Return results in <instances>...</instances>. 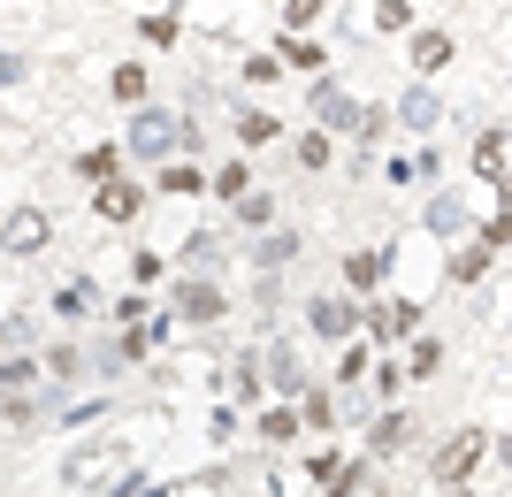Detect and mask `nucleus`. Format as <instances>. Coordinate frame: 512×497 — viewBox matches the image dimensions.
<instances>
[{
    "label": "nucleus",
    "instance_id": "obj_28",
    "mask_svg": "<svg viewBox=\"0 0 512 497\" xmlns=\"http://www.w3.org/2000/svg\"><path fill=\"white\" fill-rule=\"evenodd\" d=\"M444 360H451V345L421 329V337L406 345V383H436V375H444Z\"/></svg>",
    "mask_w": 512,
    "mask_h": 497
},
{
    "label": "nucleus",
    "instance_id": "obj_3",
    "mask_svg": "<svg viewBox=\"0 0 512 497\" xmlns=\"http://www.w3.org/2000/svg\"><path fill=\"white\" fill-rule=\"evenodd\" d=\"M169 314H176V322H192V329H222L237 314V299H230V283H222V276H176L169 283Z\"/></svg>",
    "mask_w": 512,
    "mask_h": 497
},
{
    "label": "nucleus",
    "instance_id": "obj_38",
    "mask_svg": "<svg viewBox=\"0 0 512 497\" xmlns=\"http://www.w3.org/2000/svg\"><path fill=\"white\" fill-rule=\"evenodd\" d=\"M138 39L146 46H176L184 39V16H169V8H161V16H138Z\"/></svg>",
    "mask_w": 512,
    "mask_h": 497
},
{
    "label": "nucleus",
    "instance_id": "obj_14",
    "mask_svg": "<svg viewBox=\"0 0 512 497\" xmlns=\"http://www.w3.org/2000/svg\"><path fill=\"white\" fill-rule=\"evenodd\" d=\"M245 436H253V444H260V452H291V444H299V406H276V398H268V406H260L253 413V429H245Z\"/></svg>",
    "mask_w": 512,
    "mask_h": 497
},
{
    "label": "nucleus",
    "instance_id": "obj_15",
    "mask_svg": "<svg viewBox=\"0 0 512 497\" xmlns=\"http://www.w3.org/2000/svg\"><path fill=\"white\" fill-rule=\"evenodd\" d=\"M436 115H444V100H436V85H421V77L390 100V123L398 130H436Z\"/></svg>",
    "mask_w": 512,
    "mask_h": 497
},
{
    "label": "nucleus",
    "instance_id": "obj_1",
    "mask_svg": "<svg viewBox=\"0 0 512 497\" xmlns=\"http://www.w3.org/2000/svg\"><path fill=\"white\" fill-rule=\"evenodd\" d=\"M482 459H490V429L467 421V429H451L444 444L428 452V482H436V490H467V482L482 475Z\"/></svg>",
    "mask_w": 512,
    "mask_h": 497
},
{
    "label": "nucleus",
    "instance_id": "obj_42",
    "mask_svg": "<svg viewBox=\"0 0 512 497\" xmlns=\"http://www.w3.org/2000/svg\"><path fill=\"white\" fill-rule=\"evenodd\" d=\"M237 429H245V421H237V406H214V413H207V436H214V444H237Z\"/></svg>",
    "mask_w": 512,
    "mask_h": 497
},
{
    "label": "nucleus",
    "instance_id": "obj_18",
    "mask_svg": "<svg viewBox=\"0 0 512 497\" xmlns=\"http://www.w3.org/2000/svg\"><path fill=\"white\" fill-rule=\"evenodd\" d=\"M230 222H237V230H253V238H260V230H276V222H283V199L268 192V184H253V192H245V199H230Z\"/></svg>",
    "mask_w": 512,
    "mask_h": 497
},
{
    "label": "nucleus",
    "instance_id": "obj_37",
    "mask_svg": "<svg viewBox=\"0 0 512 497\" xmlns=\"http://www.w3.org/2000/svg\"><path fill=\"white\" fill-rule=\"evenodd\" d=\"M0 345H8V352H31V345H39V314H31V306H16V314L0 322Z\"/></svg>",
    "mask_w": 512,
    "mask_h": 497
},
{
    "label": "nucleus",
    "instance_id": "obj_23",
    "mask_svg": "<svg viewBox=\"0 0 512 497\" xmlns=\"http://www.w3.org/2000/svg\"><path fill=\"white\" fill-rule=\"evenodd\" d=\"M207 192V169L199 161H161L153 169V199H199Z\"/></svg>",
    "mask_w": 512,
    "mask_h": 497
},
{
    "label": "nucleus",
    "instance_id": "obj_17",
    "mask_svg": "<svg viewBox=\"0 0 512 497\" xmlns=\"http://www.w3.org/2000/svg\"><path fill=\"white\" fill-rule=\"evenodd\" d=\"M222 390H230V406H268V375H260V352H237L230 375H222Z\"/></svg>",
    "mask_w": 512,
    "mask_h": 497
},
{
    "label": "nucleus",
    "instance_id": "obj_30",
    "mask_svg": "<svg viewBox=\"0 0 512 497\" xmlns=\"http://www.w3.org/2000/svg\"><path fill=\"white\" fill-rule=\"evenodd\" d=\"M367 390H375V406H398V398H406V360H398V352H375Z\"/></svg>",
    "mask_w": 512,
    "mask_h": 497
},
{
    "label": "nucleus",
    "instance_id": "obj_48",
    "mask_svg": "<svg viewBox=\"0 0 512 497\" xmlns=\"http://www.w3.org/2000/svg\"><path fill=\"white\" fill-rule=\"evenodd\" d=\"M505 138H512V130H505Z\"/></svg>",
    "mask_w": 512,
    "mask_h": 497
},
{
    "label": "nucleus",
    "instance_id": "obj_33",
    "mask_svg": "<svg viewBox=\"0 0 512 497\" xmlns=\"http://www.w3.org/2000/svg\"><path fill=\"white\" fill-rule=\"evenodd\" d=\"M352 138H360V146H390V138H398V123H390V100H367V108L352 115Z\"/></svg>",
    "mask_w": 512,
    "mask_h": 497
},
{
    "label": "nucleus",
    "instance_id": "obj_40",
    "mask_svg": "<svg viewBox=\"0 0 512 497\" xmlns=\"http://www.w3.org/2000/svg\"><path fill=\"white\" fill-rule=\"evenodd\" d=\"M161 276H169V260L153 253V245H146V253H130V283H138V291H146V283H161Z\"/></svg>",
    "mask_w": 512,
    "mask_h": 497
},
{
    "label": "nucleus",
    "instance_id": "obj_35",
    "mask_svg": "<svg viewBox=\"0 0 512 497\" xmlns=\"http://www.w3.org/2000/svg\"><path fill=\"white\" fill-rule=\"evenodd\" d=\"M428 230H436V238H459V230H467V207H459V192H436L428 199Z\"/></svg>",
    "mask_w": 512,
    "mask_h": 497
},
{
    "label": "nucleus",
    "instance_id": "obj_5",
    "mask_svg": "<svg viewBox=\"0 0 512 497\" xmlns=\"http://www.w3.org/2000/svg\"><path fill=\"white\" fill-rule=\"evenodd\" d=\"M176 123H184V115H169V108H138L130 115V130H123V161H146V169H161V161H169L176 153Z\"/></svg>",
    "mask_w": 512,
    "mask_h": 497
},
{
    "label": "nucleus",
    "instance_id": "obj_27",
    "mask_svg": "<svg viewBox=\"0 0 512 497\" xmlns=\"http://www.w3.org/2000/svg\"><path fill=\"white\" fill-rule=\"evenodd\" d=\"M107 459H115V452L92 436V444H77V452L62 459V482H69V490H85V482H92V497H100V467H107Z\"/></svg>",
    "mask_w": 512,
    "mask_h": 497
},
{
    "label": "nucleus",
    "instance_id": "obj_10",
    "mask_svg": "<svg viewBox=\"0 0 512 497\" xmlns=\"http://www.w3.org/2000/svg\"><path fill=\"white\" fill-rule=\"evenodd\" d=\"M291 260H306V238L291 222H276V230H260V238L245 245V268H253V276H283Z\"/></svg>",
    "mask_w": 512,
    "mask_h": 497
},
{
    "label": "nucleus",
    "instance_id": "obj_41",
    "mask_svg": "<svg viewBox=\"0 0 512 497\" xmlns=\"http://www.w3.org/2000/svg\"><path fill=\"white\" fill-rule=\"evenodd\" d=\"M375 31H413V0H375Z\"/></svg>",
    "mask_w": 512,
    "mask_h": 497
},
{
    "label": "nucleus",
    "instance_id": "obj_9",
    "mask_svg": "<svg viewBox=\"0 0 512 497\" xmlns=\"http://www.w3.org/2000/svg\"><path fill=\"white\" fill-rule=\"evenodd\" d=\"M46 238H54L46 207H8V215H0V253H8V260H31V253H46Z\"/></svg>",
    "mask_w": 512,
    "mask_h": 497
},
{
    "label": "nucleus",
    "instance_id": "obj_6",
    "mask_svg": "<svg viewBox=\"0 0 512 497\" xmlns=\"http://www.w3.org/2000/svg\"><path fill=\"white\" fill-rule=\"evenodd\" d=\"M306 337H321V345H352V337H360V299H344L337 283H329V291H306Z\"/></svg>",
    "mask_w": 512,
    "mask_h": 497
},
{
    "label": "nucleus",
    "instance_id": "obj_8",
    "mask_svg": "<svg viewBox=\"0 0 512 497\" xmlns=\"http://www.w3.org/2000/svg\"><path fill=\"white\" fill-rule=\"evenodd\" d=\"M146 207H153V184H146V176H115V184H100V192H92V215L115 222V230H123V222H138Z\"/></svg>",
    "mask_w": 512,
    "mask_h": 497
},
{
    "label": "nucleus",
    "instance_id": "obj_32",
    "mask_svg": "<svg viewBox=\"0 0 512 497\" xmlns=\"http://www.w3.org/2000/svg\"><path fill=\"white\" fill-rule=\"evenodd\" d=\"M291 161H299L306 176H321L337 161V138H329V130H299V138H291Z\"/></svg>",
    "mask_w": 512,
    "mask_h": 497
},
{
    "label": "nucleus",
    "instance_id": "obj_25",
    "mask_svg": "<svg viewBox=\"0 0 512 497\" xmlns=\"http://www.w3.org/2000/svg\"><path fill=\"white\" fill-rule=\"evenodd\" d=\"M77 176H85L92 192H100V184H115V176H123V138H100V146H85V153H77Z\"/></svg>",
    "mask_w": 512,
    "mask_h": 497
},
{
    "label": "nucleus",
    "instance_id": "obj_47",
    "mask_svg": "<svg viewBox=\"0 0 512 497\" xmlns=\"http://www.w3.org/2000/svg\"><path fill=\"white\" fill-rule=\"evenodd\" d=\"M153 497H161V490H153Z\"/></svg>",
    "mask_w": 512,
    "mask_h": 497
},
{
    "label": "nucleus",
    "instance_id": "obj_16",
    "mask_svg": "<svg viewBox=\"0 0 512 497\" xmlns=\"http://www.w3.org/2000/svg\"><path fill=\"white\" fill-rule=\"evenodd\" d=\"M490 268H497V253H490L482 238H467V245H451V260H444V283H451V291H474V283L490 276Z\"/></svg>",
    "mask_w": 512,
    "mask_h": 497
},
{
    "label": "nucleus",
    "instance_id": "obj_46",
    "mask_svg": "<svg viewBox=\"0 0 512 497\" xmlns=\"http://www.w3.org/2000/svg\"><path fill=\"white\" fill-rule=\"evenodd\" d=\"M505 85H512V62H505Z\"/></svg>",
    "mask_w": 512,
    "mask_h": 497
},
{
    "label": "nucleus",
    "instance_id": "obj_20",
    "mask_svg": "<svg viewBox=\"0 0 512 497\" xmlns=\"http://www.w3.org/2000/svg\"><path fill=\"white\" fill-rule=\"evenodd\" d=\"M367 368H375V345H367V337H352V345H337V368L321 375V383H329V390H344V398H352V390L367 383Z\"/></svg>",
    "mask_w": 512,
    "mask_h": 497
},
{
    "label": "nucleus",
    "instance_id": "obj_19",
    "mask_svg": "<svg viewBox=\"0 0 512 497\" xmlns=\"http://www.w3.org/2000/svg\"><path fill=\"white\" fill-rule=\"evenodd\" d=\"M237 153H268V146H276V138H283V115L276 108H237Z\"/></svg>",
    "mask_w": 512,
    "mask_h": 497
},
{
    "label": "nucleus",
    "instance_id": "obj_13",
    "mask_svg": "<svg viewBox=\"0 0 512 497\" xmlns=\"http://www.w3.org/2000/svg\"><path fill=\"white\" fill-rule=\"evenodd\" d=\"M299 429L306 436H337L344 429V390H329L314 375V383H306V398H299Z\"/></svg>",
    "mask_w": 512,
    "mask_h": 497
},
{
    "label": "nucleus",
    "instance_id": "obj_43",
    "mask_svg": "<svg viewBox=\"0 0 512 497\" xmlns=\"http://www.w3.org/2000/svg\"><path fill=\"white\" fill-rule=\"evenodd\" d=\"M23 69H31L23 54H0V85H23Z\"/></svg>",
    "mask_w": 512,
    "mask_h": 497
},
{
    "label": "nucleus",
    "instance_id": "obj_11",
    "mask_svg": "<svg viewBox=\"0 0 512 497\" xmlns=\"http://www.w3.org/2000/svg\"><path fill=\"white\" fill-rule=\"evenodd\" d=\"M406 62H413V77H421V85H436V77H444V69L459 62V31H444V23H428V31H413Z\"/></svg>",
    "mask_w": 512,
    "mask_h": 497
},
{
    "label": "nucleus",
    "instance_id": "obj_36",
    "mask_svg": "<svg viewBox=\"0 0 512 497\" xmlns=\"http://www.w3.org/2000/svg\"><path fill=\"white\" fill-rule=\"evenodd\" d=\"M237 77H245V85H253V92L283 85V62H276V46H253V54H245V62H237Z\"/></svg>",
    "mask_w": 512,
    "mask_h": 497
},
{
    "label": "nucleus",
    "instance_id": "obj_31",
    "mask_svg": "<svg viewBox=\"0 0 512 497\" xmlns=\"http://www.w3.org/2000/svg\"><path fill=\"white\" fill-rule=\"evenodd\" d=\"M46 368H39V352H8L0 360V398H16V390H39Z\"/></svg>",
    "mask_w": 512,
    "mask_h": 497
},
{
    "label": "nucleus",
    "instance_id": "obj_7",
    "mask_svg": "<svg viewBox=\"0 0 512 497\" xmlns=\"http://www.w3.org/2000/svg\"><path fill=\"white\" fill-rule=\"evenodd\" d=\"M390 268H398V245H352V253L337 260V291L344 299H367V291H383Z\"/></svg>",
    "mask_w": 512,
    "mask_h": 497
},
{
    "label": "nucleus",
    "instance_id": "obj_21",
    "mask_svg": "<svg viewBox=\"0 0 512 497\" xmlns=\"http://www.w3.org/2000/svg\"><path fill=\"white\" fill-rule=\"evenodd\" d=\"M207 192L222 199V207H230V199H245V192H253V153H222V161L207 169Z\"/></svg>",
    "mask_w": 512,
    "mask_h": 497
},
{
    "label": "nucleus",
    "instance_id": "obj_4",
    "mask_svg": "<svg viewBox=\"0 0 512 497\" xmlns=\"http://www.w3.org/2000/svg\"><path fill=\"white\" fill-rule=\"evenodd\" d=\"M413 444H421V413L413 406H375L367 413V444H360L367 467H390V459H406Z\"/></svg>",
    "mask_w": 512,
    "mask_h": 497
},
{
    "label": "nucleus",
    "instance_id": "obj_26",
    "mask_svg": "<svg viewBox=\"0 0 512 497\" xmlns=\"http://www.w3.org/2000/svg\"><path fill=\"white\" fill-rule=\"evenodd\" d=\"M467 161H474V176H482V184H497V176H505L512 169V138H505V130H482V138H474V153H467Z\"/></svg>",
    "mask_w": 512,
    "mask_h": 497
},
{
    "label": "nucleus",
    "instance_id": "obj_2",
    "mask_svg": "<svg viewBox=\"0 0 512 497\" xmlns=\"http://www.w3.org/2000/svg\"><path fill=\"white\" fill-rule=\"evenodd\" d=\"M421 314H428L421 299H406V291H383V299H367V306H360V337H367L375 352H398V345H413V337H421Z\"/></svg>",
    "mask_w": 512,
    "mask_h": 497
},
{
    "label": "nucleus",
    "instance_id": "obj_44",
    "mask_svg": "<svg viewBox=\"0 0 512 497\" xmlns=\"http://www.w3.org/2000/svg\"><path fill=\"white\" fill-rule=\"evenodd\" d=\"M490 459H497V467L512 475V429H505V436H490Z\"/></svg>",
    "mask_w": 512,
    "mask_h": 497
},
{
    "label": "nucleus",
    "instance_id": "obj_45",
    "mask_svg": "<svg viewBox=\"0 0 512 497\" xmlns=\"http://www.w3.org/2000/svg\"><path fill=\"white\" fill-rule=\"evenodd\" d=\"M436 497H482V490H474V482H467V490H436Z\"/></svg>",
    "mask_w": 512,
    "mask_h": 497
},
{
    "label": "nucleus",
    "instance_id": "obj_29",
    "mask_svg": "<svg viewBox=\"0 0 512 497\" xmlns=\"http://www.w3.org/2000/svg\"><path fill=\"white\" fill-rule=\"evenodd\" d=\"M268 46H276V62H283V69H306V77H329V46H321V39H283V31H276Z\"/></svg>",
    "mask_w": 512,
    "mask_h": 497
},
{
    "label": "nucleus",
    "instance_id": "obj_39",
    "mask_svg": "<svg viewBox=\"0 0 512 497\" xmlns=\"http://www.w3.org/2000/svg\"><path fill=\"white\" fill-rule=\"evenodd\" d=\"M344 467V444H314L306 452V475H314V490H329V475Z\"/></svg>",
    "mask_w": 512,
    "mask_h": 497
},
{
    "label": "nucleus",
    "instance_id": "obj_24",
    "mask_svg": "<svg viewBox=\"0 0 512 497\" xmlns=\"http://www.w3.org/2000/svg\"><path fill=\"white\" fill-rule=\"evenodd\" d=\"M107 92H115V100L138 115V108L153 100V69H146V62H115V69H107Z\"/></svg>",
    "mask_w": 512,
    "mask_h": 497
},
{
    "label": "nucleus",
    "instance_id": "obj_22",
    "mask_svg": "<svg viewBox=\"0 0 512 497\" xmlns=\"http://www.w3.org/2000/svg\"><path fill=\"white\" fill-rule=\"evenodd\" d=\"M329 8L337 0H276V31L283 39H314L321 23H329Z\"/></svg>",
    "mask_w": 512,
    "mask_h": 497
},
{
    "label": "nucleus",
    "instance_id": "obj_34",
    "mask_svg": "<svg viewBox=\"0 0 512 497\" xmlns=\"http://www.w3.org/2000/svg\"><path fill=\"white\" fill-rule=\"evenodd\" d=\"M367 490H375V467L344 452V467H337V475H329V490H321V497H367Z\"/></svg>",
    "mask_w": 512,
    "mask_h": 497
},
{
    "label": "nucleus",
    "instance_id": "obj_12",
    "mask_svg": "<svg viewBox=\"0 0 512 497\" xmlns=\"http://www.w3.org/2000/svg\"><path fill=\"white\" fill-rule=\"evenodd\" d=\"M306 108H314V130H329V138H337V130H352L360 100H352V92H344L337 77H314V92H306Z\"/></svg>",
    "mask_w": 512,
    "mask_h": 497
}]
</instances>
